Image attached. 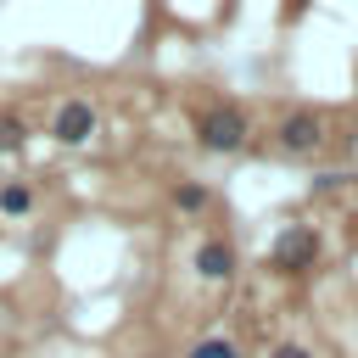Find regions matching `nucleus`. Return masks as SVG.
<instances>
[{"instance_id":"1a4fd4ad","label":"nucleus","mask_w":358,"mask_h":358,"mask_svg":"<svg viewBox=\"0 0 358 358\" xmlns=\"http://www.w3.org/2000/svg\"><path fill=\"white\" fill-rule=\"evenodd\" d=\"M185 358H241V347L235 341H196Z\"/></svg>"},{"instance_id":"6e6552de","label":"nucleus","mask_w":358,"mask_h":358,"mask_svg":"<svg viewBox=\"0 0 358 358\" xmlns=\"http://www.w3.org/2000/svg\"><path fill=\"white\" fill-rule=\"evenodd\" d=\"M22 145H28V123L17 112H0V157L6 151H22Z\"/></svg>"},{"instance_id":"f03ea898","label":"nucleus","mask_w":358,"mask_h":358,"mask_svg":"<svg viewBox=\"0 0 358 358\" xmlns=\"http://www.w3.org/2000/svg\"><path fill=\"white\" fill-rule=\"evenodd\" d=\"M324 117L313 112V106H296V112H285L280 123H274V145L285 151V157H313V151H324Z\"/></svg>"},{"instance_id":"7ed1b4c3","label":"nucleus","mask_w":358,"mask_h":358,"mask_svg":"<svg viewBox=\"0 0 358 358\" xmlns=\"http://www.w3.org/2000/svg\"><path fill=\"white\" fill-rule=\"evenodd\" d=\"M268 263H274L280 274L313 268V263H319V229H313V224H285V229L274 235V246H268Z\"/></svg>"},{"instance_id":"20e7f679","label":"nucleus","mask_w":358,"mask_h":358,"mask_svg":"<svg viewBox=\"0 0 358 358\" xmlns=\"http://www.w3.org/2000/svg\"><path fill=\"white\" fill-rule=\"evenodd\" d=\"M95 106L84 101V95H73V101H62L56 112H50V140L56 145H90V134H95Z\"/></svg>"},{"instance_id":"f257e3e1","label":"nucleus","mask_w":358,"mask_h":358,"mask_svg":"<svg viewBox=\"0 0 358 358\" xmlns=\"http://www.w3.org/2000/svg\"><path fill=\"white\" fill-rule=\"evenodd\" d=\"M246 140H252V117H246L241 106L213 101V106L196 112V145H201V151H213V157H235V151H246Z\"/></svg>"},{"instance_id":"9d476101","label":"nucleus","mask_w":358,"mask_h":358,"mask_svg":"<svg viewBox=\"0 0 358 358\" xmlns=\"http://www.w3.org/2000/svg\"><path fill=\"white\" fill-rule=\"evenodd\" d=\"M268 358H313V352H308V347H296V341H280Z\"/></svg>"},{"instance_id":"0eeeda50","label":"nucleus","mask_w":358,"mask_h":358,"mask_svg":"<svg viewBox=\"0 0 358 358\" xmlns=\"http://www.w3.org/2000/svg\"><path fill=\"white\" fill-rule=\"evenodd\" d=\"M173 207H179V213H207V207H213V190L196 185V179H179V185H173Z\"/></svg>"},{"instance_id":"39448f33","label":"nucleus","mask_w":358,"mask_h":358,"mask_svg":"<svg viewBox=\"0 0 358 358\" xmlns=\"http://www.w3.org/2000/svg\"><path fill=\"white\" fill-rule=\"evenodd\" d=\"M196 274H201V280H213V285H218V280H229V274H235V246H229L224 235H207V241L196 246Z\"/></svg>"},{"instance_id":"423d86ee","label":"nucleus","mask_w":358,"mask_h":358,"mask_svg":"<svg viewBox=\"0 0 358 358\" xmlns=\"http://www.w3.org/2000/svg\"><path fill=\"white\" fill-rule=\"evenodd\" d=\"M39 201V190L28 179H0V218H28Z\"/></svg>"}]
</instances>
